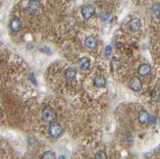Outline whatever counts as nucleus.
I'll use <instances>...</instances> for the list:
<instances>
[{
	"mask_svg": "<svg viewBox=\"0 0 160 159\" xmlns=\"http://www.w3.org/2000/svg\"><path fill=\"white\" fill-rule=\"evenodd\" d=\"M41 8V3H39L38 0H30L29 3H28V7L27 9L28 11H30L31 13H37Z\"/></svg>",
	"mask_w": 160,
	"mask_h": 159,
	"instance_id": "nucleus-5",
	"label": "nucleus"
},
{
	"mask_svg": "<svg viewBox=\"0 0 160 159\" xmlns=\"http://www.w3.org/2000/svg\"><path fill=\"white\" fill-rule=\"evenodd\" d=\"M79 67L82 69V70H87V69L90 68V59L87 58V57H83L79 60Z\"/></svg>",
	"mask_w": 160,
	"mask_h": 159,
	"instance_id": "nucleus-12",
	"label": "nucleus"
},
{
	"mask_svg": "<svg viewBox=\"0 0 160 159\" xmlns=\"http://www.w3.org/2000/svg\"><path fill=\"white\" fill-rule=\"evenodd\" d=\"M42 159H52L55 158V153L53 151H46L43 153V155H41Z\"/></svg>",
	"mask_w": 160,
	"mask_h": 159,
	"instance_id": "nucleus-15",
	"label": "nucleus"
},
{
	"mask_svg": "<svg viewBox=\"0 0 160 159\" xmlns=\"http://www.w3.org/2000/svg\"><path fill=\"white\" fill-rule=\"evenodd\" d=\"M149 116L150 115L147 113V111H145V110H142V111L139 112V122L141 124H142V125L149 123Z\"/></svg>",
	"mask_w": 160,
	"mask_h": 159,
	"instance_id": "nucleus-10",
	"label": "nucleus"
},
{
	"mask_svg": "<svg viewBox=\"0 0 160 159\" xmlns=\"http://www.w3.org/2000/svg\"><path fill=\"white\" fill-rule=\"evenodd\" d=\"M62 133H63V129L61 126L57 123H52L51 122V124L49 125V128H48L49 136L53 138H58L62 134Z\"/></svg>",
	"mask_w": 160,
	"mask_h": 159,
	"instance_id": "nucleus-1",
	"label": "nucleus"
},
{
	"mask_svg": "<svg viewBox=\"0 0 160 159\" xmlns=\"http://www.w3.org/2000/svg\"><path fill=\"white\" fill-rule=\"evenodd\" d=\"M85 45L89 49H93L97 45V40L94 36H87L85 40Z\"/></svg>",
	"mask_w": 160,
	"mask_h": 159,
	"instance_id": "nucleus-6",
	"label": "nucleus"
},
{
	"mask_svg": "<svg viewBox=\"0 0 160 159\" xmlns=\"http://www.w3.org/2000/svg\"><path fill=\"white\" fill-rule=\"evenodd\" d=\"M150 70H151V66H150L149 64H142L141 66L139 67L138 73H139V76L145 77V76L149 74Z\"/></svg>",
	"mask_w": 160,
	"mask_h": 159,
	"instance_id": "nucleus-7",
	"label": "nucleus"
},
{
	"mask_svg": "<svg viewBox=\"0 0 160 159\" xmlns=\"http://www.w3.org/2000/svg\"><path fill=\"white\" fill-rule=\"evenodd\" d=\"M2 116V111H1V108H0V118H1Z\"/></svg>",
	"mask_w": 160,
	"mask_h": 159,
	"instance_id": "nucleus-18",
	"label": "nucleus"
},
{
	"mask_svg": "<svg viewBox=\"0 0 160 159\" xmlns=\"http://www.w3.org/2000/svg\"><path fill=\"white\" fill-rule=\"evenodd\" d=\"M41 119L42 121L46 122V123H51L55 119V112L51 107H45L42 110L41 113Z\"/></svg>",
	"mask_w": 160,
	"mask_h": 159,
	"instance_id": "nucleus-2",
	"label": "nucleus"
},
{
	"mask_svg": "<svg viewBox=\"0 0 160 159\" xmlns=\"http://www.w3.org/2000/svg\"><path fill=\"white\" fill-rule=\"evenodd\" d=\"M22 27V23H21V20L19 18H14L11 20L10 22V28L11 31H19L20 28Z\"/></svg>",
	"mask_w": 160,
	"mask_h": 159,
	"instance_id": "nucleus-8",
	"label": "nucleus"
},
{
	"mask_svg": "<svg viewBox=\"0 0 160 159\" xmlns=\"http://www.w3.org/2000/svg\"><path fill=\"white\" fill-rule=\"evenodd\" d=\"M151 11H152V13L157 16V17L160 18V5L159 4H155V5L152 6V8H151Z\"/></svg>",
	"mask_w": 160,
	"mask_h": 159,
	"instance_id": "nucleus-14",
	"label": "nucleus"
},
{
	"mask_svg": "<svg viewBox=\"0 0 160 159\" xmlns=\"http://www.w3.org/2000/svg\"><path fill=\"white\" fill-rule=\"evenodd\" d=\"M111 51H112V47H111L110 45H108V46L105 48V55H106V56H109L110 53H111Z\"/></svg>",
	"mask_w": 160,
	"mask_h": 159,
	"instance_id": "nucleus-17",
	"label": "nucleus"
},
{
	"mask_svg": "<svg viewBox=\"0 0 160 159\" xmlns=\"http://www.w3.org/2000/svg\"><path fill=\"white\" fill-rule=\"evenodd\" d=\"M130 88L131 89H133L134 91H139L142 88V83L139 78L138 77H135L131 80L130 81Z\"/></svg>",
	"mask_w": 160,
	"mask_h": 159,
	"instance_id": "nucleus-4",
	"label": "nucleus"
},
{
	"mask_svg": "<svg viewBox=\"0 0 160 159\" xmlns=\"http://www.w3.org/2000/svg\"><path fill=\"white\" fill-rule=\"evenodd\" d=\"M95 158H106V155H105V152L104 151H99L96 153V155H95Z\"/></svg>",
	"mask_w": 160,
	"mask_h": 159,
	"instance_id": "nucleus-16",
	"label": "nucleus"
},
{
	"mask_svg": "<svg viewBox=\"0 0 160 159\" xmlns=\"http://www.w3.org/2000/svg\"><path fill=\"white\" fill-rule=\"evenodd\" d=\"M129 28H131V31H138L141 28V21L139 19H132L129 23Z\"/></svg>",
	"mask_w": 160,
	"mask_h": 159,
	"instance_id": "nucleus-13",
	"label": "nucleus"
},
{
	"mask_svg": "<svg viewBox=\"0 0 160 159\" xmlns=\"http://www.w3.org/2000/svg\"><path fill=\"white\" fill-rule=\"evenodd\" d=\"M94 12H95V9L93 5H86L82 9V15L86 20H89L93 16Z\"/></svg>",
	"mask_w": 160,
	"mask_h": 159,
	"instance_id": "nucleus-3",
	"label": "nucleus"
},
{
	"mask_svg": "<svg viewBox=\"0 0 160 159\" xmlns=\"http://www.w3.org/2000/svg\"><path fill=\"white\" fill-rule=\"evenodd\" d=\"M93 84L97 88H103L106 84V79L102 75H97L93 79Z\"/></svg>",
	"mask_w": 160,
	"mask_h": 159,
	"instance_id": "nucleus-9",
	"label": "nucleus"
},
{
	"mask_svg": "<svg viewBox=\"0 0 160 159\" xmlns=\"http://www.w3.org/2000/svg\"><path fill=\"white\" fill-rule=\"evenodd\" d=\"M76 76H77V71H76L74 68H69L65 72V79L68 81H74L76 79Z\"/></svg>",
	"mask_w": 160,
	"mask_h": 159,
	"instance_id": "nucleus-11",
	"label": "nucleus"
}]
</instances>
